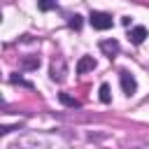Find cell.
<instances>
[{
	"label": "cell",
	"mask_w": 149,
	"mask_h": 149,
	"mask_svg": "<svg viewBox=\"0 0 149 149\" xmlns=\"http://www.w3.org/2000/svg\"><path fill=\"white\" fill-rule=\"evenodd\" d=\"M88 21H91V26L95 28V30H107V28H112V14H107V12H91V16H88Z\"/></svg>",
	"instance_id": "obj_1"
},
{
	"label": "cell",
	"mask_w": 149,
	"mask_h": 149,
	"mask_svg": "<svg viewBox=\"0 0 149 149\" xmlns=\"http://www.w3.org/2000/svg\"><path fill=\"white\" fill-rule=\"evenodd\" d=\"M65 72H68L65 58L63 56H54V61H51V79L54 81H63L65 79Z\"/></svg>",
	"instance_id": "obj_2"
},
{
	"label": "cell",
	"mask_w": 149,
	"mask_h": 149,
	"mask_svg": "<svg viewBox=\"0 0 149 149\" xmlns=\"http://www.w3.org/2000/svg\"><path fill=\"white\" fill-rule=\"evenodd\" d=\"M119 81H121V88H123L126 95H133V93L137 91V81H135V77H133L128 70H121V72H119Z\"/></svg>",
	"instance_id": "obj_3"
},
{
	"label": "cell",
	"mask_w": 149,
	"mask_h": 149,
	"mask_svg": "<svg viewBox=\"0 0 149 149\" xmlns=\"http://www.w3.org/2000/svg\"><path fill=\"white\" fill-rule=\"evenodd\" d=\"M147 28L144 26H135V28H130V42L133 44H142L144 40H147Z\"/></svg>",
	"instance_id": "obj_4"
},
{
	"label": "cell",
	"mask_w": 149,
	"mask_h": 149,
	"mask_svg": "<svg viewBox=\"0 0 149 149\" xmlns=\"http://www.w3.org/2000/svg\"><path fill=\"white\" fill-rule=\"evenodd\" d=\"M91 70H95V61H93V56H81L79 63H77V72L84 74V72H91Z\"/></svg>",
	"instance_id": "obj_5"
},
{
	"label": "cell",
	"mask_w": 149,
	"mask_h": 149,
	"mask_svg": "<svg viewBox=\"0 0 149 149\" xmlns=\"http://www.w3.org/2000/svg\"><path fill=\"white\" fill-rule=\"evenodd\" d=\"M100 51L112 58V56L119 51V42H116V40H102V42H100Z\"/></svg>",
	"instance_id": "obj_6"
},
{
	"label": "cell",
	"mask_w": 149,
	"mask_h": 149,
	"mask_svg": "<svg viewBox=\"0 0 149 149\" xmlns=\"http://www.w3.org/2000/svg\"><path fill=\"white\" fill-rule=\"evenodd\" d=\"M58 100L65 105V107H72V109H77V107H81V102L77 100V98H72V95H68V93H58Z\"/></svg>",
	"instance_id": "obj_7"
},
{
	"label": "cell",
	"mask_w": 149,
	"mask_h": 149,
	"mask_svg": "<svg viewBox=\"0 0 149 149\" xmlns=\"http://www.w3.org/2000/svg\"><path fill=\"white\" fill-rule=\"evenodd\" d=\"M23 68H26V70H35V68H40V58H37V56L23 58Z\"/></svg>",
	"instance_id": "obj_8"
},
{
	"label": "cell",
	"mask_w": 149,
	"mask_h": 149,
	"mask_svg": "<svg viewBox=\"0 0 149 149\" xmlns=\"http://www.w3.org/2000/svg\"><path fill=\"white\" fill-rule=\"evenodd\" d=\"M37 7H40L42 12H49V9L56 7V0H37Z\"/></svg>",
	"instance_id": "obj_9"
},
{
	"label": "cell",
	"mask_w": 149,
	"mask_h": 149,
	"mask_svg": "<svg viewBox=\"0 0 149 149\" xmlns=\"http://www.w3.org/2000/svg\"><path fill=\"white\" fill-rule=\"evenodd\" d=\"M100 100H102V102H109V100H112V93H109V86H107V84L100 86Z\"/></svg>",
	"instance_id": "obj_10"
},
{
	"label": "cell",
	"mask_w": 149,
	"mask_h": 149,
	"mask_svg": "<svg viewBox=\"0 0 149 149\" xmlns=\"http://www.w3.org/2000/svg\"><path fill=\"white\" fill-rule=\"evenodd\" d=\"M68 23H70V28L79 30V28H81V16H79V14H74V16H70V21H68Z\"/></svg>",
	"instance_id": "obj_11"
}]
</instances>
